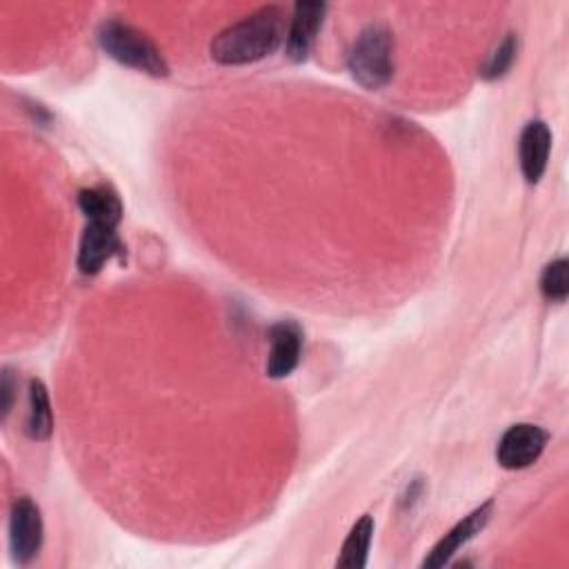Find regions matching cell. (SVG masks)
Segmentation results:
<instances>
[{"label":"cell","instance_id":"8","mask_svg":"<svg viewBox=\"0 0 569 569\" xmlns=\"http://www.w3.org/2000/svg\"><path fill=\"white\" fill-rule=\"evenodd\" d=\"M305 345V331L296 320H278L269 329V356L267 376L287 378L300 362Z\"/></svg>","mask_w":569,"mask_h":569},{"label":"cell","instance_id":"14","mask_svg":"<svg viewBox=\"0 0 569 569\" xmlns=\"http://www.w3.org/2000/svg\"><path fill=\"white\" fill-rule=\"evenodd\" d=\"M516 58H518V36L516 33H507L502 38V42L489 53V58L480 67V76L485 80H500L502 76L509 73V69L513 67Z\"/></svg>","mask_w":569,"mask_h":569},{"label":"cell","instance_id":"5","mask_svg":"<svg viewBox=\"0 0 569 569\" xmlns=\"http://www.w3.org/2000/svg\"><path fill=\"white\" fill-rule=\"evenodd\" d=\"M118 224L102 218L87 220L78 249V269L84 276H96L111 258H124L127 247L118 236Z\"/></svg>","mask_w":569,"mask_h":569},{"label":"cell","instance_id":"9","mask_svg":"<svg viewBox=\"0 0 569 569\" xmlns=\"http://www.w3.org/2000/svg\"><path fill=\"white\" fill-rule=\"evenodd\" d=\"M325 13H327L325 2H296L293 4V13H291L287 36H284V53L289 60H293V62L307 60V56L318 38V31L325 22Z\"/></svg>","mask_w":569,"mask_h":569},{"label":"cell","instance_id":"13","mask_svg":"<svg viewBox=\"0 0 569 569\" xmlns=\"http://www.w3.org/2000/svg\"><path fill=\"white\" fill-rule=\"evenodd\" d=\"M24 431L31 440H47L53 433V413H51V402L47 387L42 380H31L29 382V416Z\"/></svg>","mask_w":569,"mask_h":569},{"label":"cell","instance_id":"7","mask_svg":"<svg viewBox=\"0 0 569 569\" xmlns=\"http://www.w3.org/2000/svg\"><path fill=\"white\" fill-rule=\"evenodd\" d=\"M493 513V500H487L482 502L480 507H476L469 516H465L460 522H456L433 547L431 551L427 553V558L422 560V567L425 569H438V567H445L453 553L465 547L471 538H476L489 522Z\"/></svg>","mask_w":569,"mask_h":569},{"label":"cell","instance_id":"15","mask_svg":"<svg viewBox=\"0 0 569 569\" xmlns=\"http://www.w3.org/2000/svg\"><path fill=\"white\" fill-rule=\"evenodd\" d=\"M540 291L551 302H565L569 296V260H551L540 276Z\"/></svg>","mask_w":569,"mask_h":569},{"label":"cell","instance_id":"6","mask_svg":"<svg viewBox=\"0 0 569 569\" xmlns=\"http://www.w3.org/2000/svg\"><path fill=\"white\" fill-rule=\"evenodd\" d=\"M547 442H549V433L542 427L529 425V422L511 425L498 440L496 460L502 469H511V471L531 467L545 451Z\"/></svg>","mask_w":569,"mask_h":569},{"label":"cell","instance_id":"4","mask_svg":"<svg viewBox=\"0 0 569 569\" xmlns=\"http://www.w3.org/2000/svg\"><path fill=\"white\" fill-rule=\"evenodd\" d=\"M42 538L44 525L40 507L29 496L16 498L9 513V549L13 562L29 565L40 553Z\"/></svg>","mask_w":569,"mask_h":569},{"label":"cell","instance_id":"16","mask_svg":"<svg viewBox=\"0 0 569 569\" xmlns=\"http://www.w3.org/2000/svg\"><path fill=\"white\" fill-rule=\"evenodd\" d=\"M0 389H2V418H7V413L11 411V405H13V389H16V380H13L11 369L2 371Z\"/></svg>","mask_w":569,"mask_h":569},{"label":"cell","instance_id":"12","mask_svg":"<svg viewBox=\"0 0 569 569\" xmlns=\"http://www.w3.org/2000/svg\"><path fill=\"white\" fill-rule=\"evenodd\" d=\"M78 207L84 213L87 220L91 218H102V220H122V202L118 193L109 184H98V187H87L80 189L78 193Z\"/></svg>","mask_w":569,"mask_h":569},{"label":"cell","instance_id":"10","mask_svg":"<svg viewBox=\"0 0 569 569\" xmlns=\"http://www.w3.org/2000/svg\"><path fill=\"white\" fill-rule=\"evenodd\" d=\"M551 153V129L545 120H531L522 127L518 138V160L520 171L527 182L536 184L545 169Z\"/></svg>","mask_w":569,"mask_h":569},{"label":"cell","instance_id":"11","mask_svg":"<svg viewBox=\"0 0 569 569\" xmlns=\"http://www.w3.org/2000/svg\"><path fill=\"white\" fill-rule=\"evenodd\" d=\"M376 522L369 513H365L349 531V536L342 542L340 556L336 560L338 569H362L369 558V547L373 540Z\"/></svg>","mask_w":569,"mask_h":569},{"label":"cell","instance_id":"3","mask_svg":"<svg viewBox=\"0 0 569 569\" xmlns=\"http://www.w3.org/2000/svg\"><path fill=\"white\" fill-rule=\"evenodd\" d=\"M393 33L385 24H369L353 42L347 67L358 84L365 89H382L393 78Z\"/></svg>","mask_w":569,"mask_h":569},{"label":"cell","instance_id":"1","mask_svg":"<svg viewBox=\"0 0 569 569\" xmlns=\"http://www.w3.org/2000/svg\"><path fill=\"white\" fill-rule=\"evenodd\" d=\"M284 36V9L278 4H267L222 29L213 38L209 53L218 64L224 67L251 64L271 56L282 44Z\"/></svg>","mask_w":569,"mask_h":569},{"label":"cell","instance_id":"2","mask_svg":"<svg viewBox=\"0 0 569 569\" xmlns=\"http://www.w3.org/2000/svg\"><path fill=\"white\" fill-rule=\"evenodd\" d=\"M100 49L116 62L153 78L169 76V64L158 44L122 20H104L96 31Z\"/></svg>","mask_w":569,"mask_h":569}]
</instances>
